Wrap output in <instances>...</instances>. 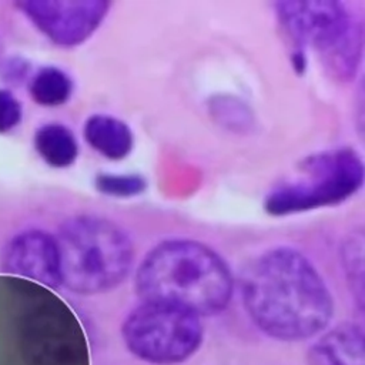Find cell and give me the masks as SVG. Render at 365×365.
<instances>
[{"label":"cell","mask_w":365,"mask_h":365,"mask_svg":"<svg viewBox=\"0 0 365 365\" xmlns=\"http://www.w3.org/2000/svg\"><path fill=\"white\" fill-rule=\"evenodd\" d=\"M16 6L51 43L74 47L98 29L110 3L106 0H23Z\"/></svg>","instance_id":"8"},{"label":"cell","mask_w":365,"mask_h":365,"mask_svg":"<svg viewBox=\"0 0 365 365\" xmlns=\"http://www.w3.org/2000/svg\"><path fill=\"white\" fill-rule=\"evenodd\" d=\"M17 341L26 365H83L87 359L80 322L66 304L54 298H43L23 312Z\"/></svg>","instance_id":"7"},{"label":"cell","mask_w":365,"mask_h":365,"mask_svg":"<svg viewBox=\"0 0 365 365\" xmlns=\"http://www.w3.org/2000/svg\"><path fill=\"white\" fill-rule=\"evenodd\" d=\"M56 238L61 285L91 295L115 288L131 269L133 245L114 222L97 215L66 220Z\"/></svg>","instance_id":"3"},{"label":"cell","mask_w":365,"mask_h":365,"mask_svg":"<svg viewBox=\"0 0 365 365\" xmlns=\"http://www.w3.org/2000/svg\"><path fill=\"white\" fill-rule=\"evenodd\" d=\"M26 70H27V64L24 61H21V60L14 58V60L9 61V64L6 66L4 76H7L10 80L17 81V80H20L24 76Z\"/></svg>","instance_id":"17"},{"label":"cell","mask_w":365,"mask_h":365,"mask_svg":"<svg viewBox=\"0 0 365 365\" xmlns=\"http://www.w3.org/2000/svg\"><path fill=\"white\" fill-rule=\"evenodd\" d=\"M121 332L130 352L157 365L185 361L198 349L204 334L198 315L145 301L128 314Z\"/></svg>","instance_id":"6"},{"label":"cell","mask_w":365,"mask_h":365,"mask_svg":"<svg viewBox=\"0 0 365 365\" xmlns=\"http://www.w3.org/2000/svg\"><path fill=\"white\" fill-rule=\"evenodd\" d=\"M73 91L70 76L58 67L40 68L30 81L31 98L44 107L64 104Z\"/></svg>","instance_id":"13"},{"label":"cell","mask_w":365,"mask_h":365,"mask_svg":"<svg viewBox=\"0 0 365 365\" xmlns=\"http://www.w3.org/2000/svg\"><path fill=\"white\" fill-rule=\"evenodd\" d=\"M34 147L38 155L56 168L71 165L78 154V145L73 131L58 123L43 124L37 128Z\"/></svg>","instance_id":"12"},{"label":"cell","mask_w":365,"mask_h":365,"mask_svg":"<svg viewBox=\"0 0 365 365\" xmlns=\"http://www.w3.org/2000/svg\"><path fill=\"white\" fill-rule=\"evenodd\" d=\"M20 101L7 90L0 88V133L16 128L21 121Z\"/></svg>","instance_id":"16"},{"label":"cell","mask_w":365,"mask_h":365,"mask_svg":"<svg viewBox=\"0 0 365 365\" xmlns=\"http://www.w3.org/2000/svg\"><path fill=\"white\" fill-rule=\"evenodd\" d=\"M362 234L349 237L342 247V259L346 269V275L352 279L354 292L358 294L359 304L362 301Z\"/></svg>","instance_id":"15"},{"label":"cell","mask_w":365,"mask_h":365,"mask_svg":"<svg viewBox=\"0 0 365 365\" xmlns=\"http://www.w3.org/2000/svg\"><path fill=\"white\" fill-rule=\"evenodd\" d=\"M232 288L225 261L205 244L187 238L155 245L135 274V291L143 301L174 305L198 317L222 311Z\"/></svg>","instance_id":"2"},{"label":"cell","mask_w":365,"mask_h":365,"mask_svg":"<svg viewBox=\"0 0 365 365\" xmlns=\"http://www.w3.org/2000/svg\"><path fill=\"white\" fill-rule=\"evenodd\" d=\"M364 182V164L352 148L314 154L299 164L298 178L278 184L265 198L272 215H288L335 205L354 195Z\"/></svg>","instance_id":"5"},{"label":"cell","mask_w":365,"mask_h":365,"mask_svg":"<svg viewBox=\"0 0 365 365\" xmlns=\"http://www.w3.org/2000/svg\"><path fill=\"white\" fill-rule=\"evenodd\" d=\"M96 185L106 195L131 197L144 191L145 181L134 174H100L96 180Z\"/></svg>","instance_id":"14"},{"label":"cell","mask_w":365,"mask_h":365,"mask_svg":"<svg viewBox=\"0 0 365 365\" xmlns=\"http://www.w3.org/2000/svg\"><path fill=\"white\" fill-rule=\"evenodd\" d=\"M241 294L250 318L275 339H307L321 332L332 317L325 281L291 247H275L251 259L241 275Z\"/></svg>","instance_id":"1"},{"label":"cell","mask_w":365,"mask_h":365,"mask_svg":"<svg viewBox=\"0 0 365 365\" xmlns=\"http://www.w3.org/2000/svg\"><path fill=\"white\" fill-rule=\"evenodd\" d=\"M1 269L23 291L60 287V258L56 238L37 228L16 234L4 245Z\"/></svg>","instance_id":"9"},{"label":"cell","mask_w":365,"mask_h":365,"mask_svg":"<svg viewBox=\"0 0 365 365\" xmlns=\"http://www.w3.org/2000/svg\"><path fill=\"white\" fill-rule=\"evenodd\" d=\"M277 17L297 47L314 48L338 80L355 76L362 50L361 23L336 0H287L275 4Z\"/></svg>","instance_id":"4"},{"label":"cell","mask_w":365,"mask_h":365,"mask_svg":"<svg viewBox=\"0 0 365 365\" xmlns=\"http://www.w3.org/2000/svg\"><path fill=\"white\" fill-rule=\"evenodd\" d=\"M86 141L101 155L110 160H121L133 148V133L121 120L94 114L84 124Z\"/></svg>","instance_id":"11"},{"label":"cell","mask_w":365,"mask_h":365,"mask_svg":"<svg viewBox=\"0 0 365 365\" xmlns=\"http://www.w3.org/2000/svg\"><path fill=\"white\" fill-rule=\"evenodd\" d=\"M308 365H365L362 328L341 324L322 335L308 352Z\"/></svg>","instance_id":"10"}]
</instances>
